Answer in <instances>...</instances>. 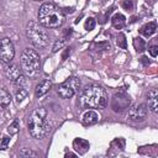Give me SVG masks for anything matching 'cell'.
I'll return each mask as SVG.
<instances>
[{
    "instance_id": "cell-1",
    "label": "cell",
    "mask_w": 158,
    "mask_h": 158,
    "mask_svg": "<svg viewBox=\"0 0 158 158\" xmlns=\"http://www.w3.org/2000/svg\"><path fill=\"white\" fill-rule=\"evenodd\" d=\"M80 104L84 109H102L107 104V95L104 88L89 85L80 94Z\"/></svg>"
},
{
    "instance_id": "cell-2",
    "label": "cell",
    "mask_w": 158,
    "mask_h": 158,
    "mask_svg": "<svg viewBox=\"0 0 158 158\" xmlns=\"http://www.w3.org/2000/svg\"><path fill=\"white\" fill-rule=\"evenodd\" d=\"M38 22L47 28H57L63 25L64 15L63 12L54 6L53 4L46 2L40 7L38 11Z\"/></svg>"
},
{
    "instance_id": "cell-3",
    "label": "cell",
    "mask_w": 158,
    "mask_h": 158,
    "mask_svg": "<svg viewBox=\"0 0 158 158\" xmlns=\"http://www.w3.org/2000/svg\"><path fill=\"white\" fill-rule=\"evenodd\" d=\"M20 62H21V68L27 78L35 79L40 75L41 60H40V54L35 49L26 48L21 54Z\"/></svg>"
},
{
    "instance_id": "cell-4",
    "label": "cell",
    "mask_w": 158,
    "mask_h": 158,
    "mask_svg": "<svg viewBox=\"0 0 158 158\" xmlns=\"http://www.w3.org/2000/svg\"><path fill=\"white\" fill-rule=\"evenodd\" d=\"M46 110L43 107H37L32 111V114L28 117V132L33 138H41L43 137L48 128H47V121H46Z\"/></svg>"
},
{
    "instance_id": "cell-5",
    "label": "cell",
    "mask_w": 158,
    "mask_h": 158,
    "mask_svg": "<svg viewBox=\"0 0 158 158\" xmlns=\"http://www.w3.org/2000/svg\"><path fill=\"white\" fill-rule=\"evenodd\" d=\"M27 37L32 42V44L37 48H44L49 43V36L44 27L36 21H31L27 26Z\"/></svg>"
},
{
    "instance_id": "cell-6",
    "label": "cell",
    "mask_w": 158,
    "mask_h": 158,
    "mask_svg": "<svg viewBox=\"0 0 158 158\" xmlns=\"http://www.w3.org/2000/svg\"><path fill=\"white\" fill-rule=\"evenodd\" d=\"M80 88V80L77 77H70L58 86V94L63 99L72 98Z\"/></svg>"
},
{
    "instance_id": "cell-7",
    "label": "cell",
    "mask_w": 158,
    "mask_h": 158,
    "mask_svg": "<svg viewBox=\"0 0 158 158\" xmlns=\"http://www.w3.org/2000/svg\"><path fill=\"white\" fill-rule=\"evenodd\" d=\"M15 56V48L10 38L4 37L0 40V60L9 64L14 59Z\"/></svg>"
},
{
    "instance_id": "cell-8",
    "label": "cell",
    "mask_w": 158,
    "mask_h": 158,
    "mask_svg": "<svg viewBox=\"0 0 158 158\" xmlns=\"http://www.w3.org/2000/svg\"><path fill=\"white\" fill-rule=\"evenodd\" d=\"M146 115H147V106L144 104L133 105L128 111V117L130 120L133 121H141L146 117Z\"/></svg>"
},
{
    "instance_id": "cell-9",
    "label": "cell",
    "mask_w": 158,
    "mask_h": 158,
    "mask_svg": "<svg viewBox=\"0 0 158 158\" xmlns=\"http://www.w3.org/2000/svg\"><path fill=\"white\" fill-rule=\"evenodd\" d=\"M148 106L151 111L157 112L158 111V91L157 89H152L148 93Z\"/></svg>"
},
{
    "instance_id": "cell-10",
    "label": "cell",
    "mask_w": 158,
    "mask_h": 158,
    "mask_svg": "<svg viewBox=\"0 0 158 158\" xmlns=\"http://www.w3.org/2000/svg\"><path fill=\"white\" fill-rule=\"evenodd\" d=\"M99 120H100V116H99V114H98L96 111H94V110H88V111H85V114L83 115V122H84L85 125H94V123H96Z\"/></svg>"
},
{
    "instance_id": "cell-11",
    "label": "cell",
    "mask_w": 158,
    "mask_h": 158,
    "mask_svg": "<svg viewBox=\"0 0 158 158\" xmlns=\"http://www.w3.org/2000/svg\"><path fill=\"white\" fill-rule=\"evenodd\" d=\"M51 86H52V84H51V81H49L48 79L41 80V81L37 84L36 89H35L36 96H42V95H44V94L51 89Z\"/></svg>"
},
{
    "instance_id": "cell-12",
    "label": "cell",
    "mask_w": 158,
    "mask_h": 158,
    "mask_svg": "<svg viewBox=\"0 0 158 158\" xmlns=\"http://www.w3.org/2000/svg\"><path fill=\"white\" fill-rule=\"evenodd\" d=\"M11 102V95L10 93L5 89V88H1L0 89V107L1 109H6Z\"/></svg>"
},
{
    "instance_id": "cell-13",
    "label": "cell",
    "mask_w": 158,
    "mask_h": 158,
    "mask_svg": "<svg viewBox=\"0 0 158 158\" xmlns=\"http://www.w3.org/2000/svg\"><path fill=\"white\" fill-rule=\"evenodd\" d=\"M111 23H112V26L115 28L121 30L126 23V19H125V16L122 14H115L112 16V19H111Z\"/></svg>"
},
{
    "instance_id": "cell-14",
    "label": "cell",
    "mask_w": 158,
    "mask_h": 158,
    "mask_svg": "<svg viewBox=\"0 0 158 158\" xmlns=\"http://www.w3.org/2000/svg\"><path fill=\"white\" fill-rule=\"evenodd\" d=\"M156 30H157L156 22H148V23H146L144 26H142L141 33H142L144 37H149V36H152V35L156 32Z\"/></svg>"
},
{
    "instance_id": "cell-15",
    "label": "cell",
    "mask_w": 158,
    "mask_h": 158,
    "mask_svg": "<svg viewBox=\"0 0 158 158\" xmlns=\"http://www.w3.org/2000/svg\"><path fill=\"white\" fill-rule=\"evenodd\" d=\"M6 75L14 81V80H16L21 75V73H20V69L15 64H11V65H7L6 67Z\"/></svg>"
},
{
    "instance_id": "cell-16",
    "label": "cell",
    "mask_w": 158,
    "mask_h": 158,
    "mask_svg": "<svg viewBox=\"0 0 158 158\" xmlns=\"http://www.w3.org/2000/svg\"><path fill=\"white\" fill-rule=\"evenodd\" d=\"M27 96V90H26V86H17L16 88V95H15V99L17 101V104H21Z\"/></svg>"
},
{
    "instance_id": "cell-17",
    "label": "cell",
    "mask_w": 158,
    "mask_h": 158,
    "mask_svg": "<svg viewBox=\"0 0 158 158\" xmlns=\"http://www.w3.org/2000/svg\"><path fill=\"white\" fill-rule=\"evenodd\" d=\"M19 130H20V122H19V120L16 118V120H14V121L9 125V127H7V132H9L10 135H15V133L19 132Z\"/></svg>"
},
{
    "instance_id": "cell-18",
    "label": "cell",
    "mask_w": 158,
    "mask_h": 158,
    "mask_svg": "<svg viewBox=\"0 0 158 158\" xmlns=\"http://www.w3.org/2000/svg\"><path fill=\"white\" fill-rule=\"evenodd\" d=\"M20 156L21 157H37V153L31 151L30 148H22L20 151Z\"/></svg>"
},
{
    "instance_id": "cell-19",
    "label": "cell",
    "mask_w": 158,
    "mask_h": 158,
    "mask_svg": "<svg viewBox=\"0 0 158 158\" xmlns=\"http://www.w3.org/2000/svg\"><path fill=\"white\" fill-rule=\"evenodd\" d=\"M9 143H10V138L9 137H2L1 141H0V149H6Z\"/></svg>"
},
{
    "instance_id": "cell-20",
    "label": "cell",
    "mask_w": 158,
    "mask_h": 158,
    "mask_svg": "<svg viewBox=\"0 0 158 158\" xmlns=\"http://www.w3.org/2000/svg\"><path fill=\"white\" fill-rule=\"evenodd\" d=\"M95 27V20L94 19H88L86 21H85V28L86 30H93Z\"/></svg>"
},
{
    "instance_id": "cell-21",
    "label": "cell",
    "mask_w": 158,
    "mask_h": 158,
    "mask_svg": "<svg viewBox=\"0 0 158 158\" xmlns=\"http://www.w3.org/2000/svg\"><path fill=\"white\" fill-rule=\"evenodd\" d=\"M63 44H64V41H63V40H58V41L56 42V44L53 46V49H52V51H53L54 53H56V52H58V51L63 47Z\"/></svg>"
},
{
    "instance_id": "cell-22",
    "label": "cell",
    "mask_w": 158,
    "mask_h": 158,
    "mask_svg": "<svg viewBox=\"0 0 158 158\" xmlns=\"http://www.w3.org/2000/svg\"><path fill=\"white\" fill-rule=\"evenodd\" d=\"M148 52H149V54H151L153 58H156V57L158 56V47H157V46H151L149 49H148Z\"/></svg>"
},
{
    "instance_id": "cell-23",
    "label": "cell",
    "mask_w": 158,
    "mask_h": 158,
    "mask_svg": "<svg viewBox=\"0 0 158 158\" xmlns=\"http://www.w3.org/2000/svg\"><path fill=\"white\" fill-rule=\"evenodd\" d=\"M117 38H120V41L117 40V44H118V46H121L122 48H126V43H125V36H123V35H120Z\"/></svg>"
}]
</instances>
